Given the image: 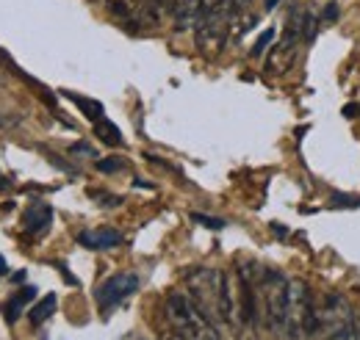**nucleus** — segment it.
<instances>
[{
    "label": "nucleus",
    "mask_w": 360,
    "mask_h": 340,
    "mask_svg": "<svg viewBox=\"0 0 360 340\" xmlns=\"http://www.w3.org/2000/svg\"><path fill=\"white\" fill-rule=\"evenodd\" d=\"M186 294L191 301L217 324L236 327V301H233V277L219 268H194L186 277Z\"/></svg>",
    "instance_id": "f257e3e1"
},
{
    "label": "nucleus",
    "mask_w": 360,
    "mask_h": 340,
    "mask_svg": "<svg viewBox=\"0 0 360 340\" xmlns=\"http://www.w3.org/2000/svg\"><path fill=\"white\" fill-rule=\"evenodd\" d=\"M167 318L172 329L186 340H222L217 324L191 301L188 294L175 291L167 296Z\"/></svg>",
    "instance_id": "f03ea898"
},
{
    "label": "nucleus",
    "mask_w": 360,
    "mask_h": 340,
    "mask_svg": "<svg viewBox=\"0 0 360 340\" xmlns=\"http://www.w3.org/2000/svg\"><path fill=\"white\" fill-rule=\"evenodd\" d=\"M319 332V313L314 296L302 280H288V299H285V324L283 335L288 340L314 338Z\"/></svg>",
    "instance_id": "7ed1b4c3"
},
{
    "label": "nucleus",
    "mask_w": 360,
    "mask_h": 340,
    "mask_svg": "<svg viewBox=\"0 0 360 340\" xmlns=\"http://www.w3.org/2000/svg\"><path fill=\"white\" fill-rule=\"evenodd\" d=\"M261 304H264V324L274 335H283V324H285V299H288V280L280 271L264 268L261 280Z\"/></svg>",
    "instance_id": "20e7f679"
},
{
    "label": "nucleus",
    "mask_w": 360,
    "mask_h": 340,
    "mask_svg": "<svg viewBox=\"0 0 360 340\" xmlns=\"http://www.w3.org/2000/svg\"><path fill=\"white\" fill-rule=\"evenodd\" d=\"M227 17L230 14H211L202 17V22L194 28L197 31V47L205 58H217L227 44Z\"/></svg>",
    "instance_id": "39448f33"
},
{
    "label": "nucleus",
    "mask_w": 360,
    "mask_h": 340,
    "mask_svg": "<svg viewBox=\"0 0 360 340\" xmlns=\"http://www.w3.org/2000/svg\"><path fill=\"white\" fill-rule=\"evenodd\" d=\"M139 288V277L136 274H114L108 277L100 288H97V304L103 310H111L117 307L122 299H128Z\"/></svg>",
    "instance_id": "423d86ee"
},
{
    "label": "nucleus",
    "mask_w": 360,
    "mask_h": 340,
    "mask_svg": "<svg viewBox=\"0 0 360 340\" xmlns=\"http://www.w3.org/2000/svg\"><path fill=\"white\" fill-rule=\"evenodd\" d=\"M316 313H319V332H324V335H330L333 329H338L341 324H347V321L355 318L349 301L344 296H335V294L333 296H324V304L316 307Z\"/></svg>",
    "instance_id": "0eeeda50"
},
{
    "label": "nucleus",
    "mask_w": 360,
    "mask_h": 340,
    "mask_svg": "<svg viewBox=\"0 0 360 340\" xmlns=\"http://www.w3.org/2000/svg\"><path fill=\"white\" fill-rule=\"evenodd\" d=\"M78 241H81L86 249H114V247H120V244H122V233L103 227V230L81 233V235H78Z\"/></svg>",
    "instance_id": "6e6552de"
},
{
    "label": "nucleus",
    "mask_w": 360,
    "mask_h": 340,
    "mask_svg": "<svg viewBox=\"0 0 360 340\" xmlns=\"http://www.w3.org/2000/svg\"><path fill=\"white\" fill-rule=\"evenodd\" d=\"M34 296H37V288H34V285H25L20 294H14L11 301H6V318H8V321H17L20 310H22V307H25Z\"/></svg>",
    "instance_id": "1a4fd4ad"
},
{
    "label": "nucleus",
    "mask_w": 360,
    "mask_h": 340,
    "mask_svg": "<svg viewBox=\"0 0 360 340\" xmlns=\"http://www.w3.org/2000/svg\"><path fill=\"white\" fill-rule=\"evenodd\" d=\"M56 313V296L50 294V296H45L37 307H31V313H28V318H31V324L34 327H42L47 318Z\"/></svg>",
    "instance_id": "9d476101"
},
{
    "label": "nucleus",
    "mask_w": 360,
    "mask_h": 340,
    "mask_svg": "<svg viewBox=\"0 0 360 340\" xmlns=\"http://www.w3.org/2000/svg\"><path fill=\"white\" fill-rule=\"evenodd\" d=\"M53 221V211L50 208H45V205H39L37 211L28 213V227L34 230V233H42V230H47V224Z\"/></svg>",
    "instance_id": "9b49d317"
},
{
    "label": "nucleus",
    "mask_w": 360,
    "mask_h": 340,
    "mask_svg": "<svg viewBox=\"0 0 360 340\" xmlns=\"http://www.w3.org/2000/svg\"><path fill=\"white\" fill-rule=\"evenodd\" d=\"M94 125H97V136H100L105 144H111V147H120V144H122V136H120V130L114 128L108 119H97Z\"/></svg>",
    "instance_id": "f8f14e48"
},
{
    "label": "nucleus",
    "mask_w": 360,
    "mask_h": 340,
    "mask_svg": "<svg viewBox=\"0 0 360 340\" xmlns=\"http://www.w3.org/2000/svg\"><path fill=\"white\" fill-rule=\"evenodd\" d=\"M327 340H358V321L352 318V321H347V324H341L338 329H333Z\"/></svg>",
    "instance_id": "ddd939ff"
},
{
    "label": "nucleus",
    "mask_w": 360,
    "mask_h": 340,
    "mask_svg": "<svg viewBox=\"0 0 360 340\" xmlns=\"http://www.w3.org/2000/svg\"><path fill=\"white\" fill-rule=\"evenodd\" d=\"M70 100H75V103L84 108V114L89 117L91 122L103 119V105H100V103H94V100H84V97H75V94H70Z\"/></svg>",
    "instance_id": "4468645a"
},
{
    "label": "nucleus",
    "mask_w": 360,
    "mask_h": 340,
    "mask_svg": "<svg viewBox=\"0 0 360 340\" xmlns=\"http://www.w3.org/2000/svg\"><path fill=\"white\" fill-rule=\"evenodd\" d=\"M191 221L202 224V227H211V230H222L225 221L222 218H214V216H202V213H191Z\"/></svg>",
    "instance_id": "2eb2a0df"
},
{
    "label": "nucleus",
    "mask_w": 360,
    "mask_h": 340,
    "mask_svg": "<svg viewBox=\"0 0 360 340\" xmlns=\"http://www.w3.org/2000/svg\"><path fill=\"white\" fill-rule=\"evenodd\" d=\"M271 39H274V31H271V28H266V31H264V34L258 37V42H255V47H252V55H261V53H264V50L269 47Z\"/></svg>",
    "instance_id": "dca6fc26"
},
{
    "label": "nucleus",
    "mask_w": 360,
    "mask_h": 340,
    "mask_svg": "<svg viewBox=\"0 0 360 340\" xmlns=\"http://www.w3.org/2000/svg\"><path fill=\"white\" fill-rule=\"evenodd\" d=\"M70 152H72V155H81V158H94V150H91L89 144H84V141H81V144H72Z\"/></svg>",
    "instance_id": "f3484780"
},
{
    "label": "nucleus",
    "mask_w": 360,
    "mask_h": 340,
    "mask_svg": "<svg viewBox=\"0 0 360 340\" xmlns=\"http://www.w3.org/2000/svg\"><path fill=\"white\" fill-rule=\"evenodd\" d=\"M97 169L100 171H117V169H122V161H117V158H111V161H97Z\"/></svg>",
    "instance_id": "a211bd4d"
},
{
    "label": "nucleus",
    "mask_w": 360,
    "mask_h": 340,
    "mask_svg": "<svg viewBox=\"0 0 360 340\" xmlns=\"http://www.w3.org/2000/svg\"><path fill=\"white\" fill-rule=\"evenodd\" d=\"M161 340H186V338H180L178 332H169V335H164Z\"/></svg>",
    "instance_id": "6ab92c4d"
},
{
    "label": "nucleus",
    "mask_w": 360,
    "mask_h": 340,
    "mask_svg": "<svg viewBox=\"0 0 360 340\" xmlns=\"http://www.w3.org/2000/svg\"><path fill=\"white\" fill-rule=\"evenodd\" d=\"M277 3H280V0H266V8H274Z\"/></svg>",
    "instance_id": "aec40b11"
},
{
    "label": "nucleus",
    "mask_w": 360,
    "mask_h": 340,
    "mask_svg": "<svg viewBox=\"0 0 360 340\" xmlns=\"http://www.w3.org/2000/svg\"><path fill=\"white\" fill-rule=\"evenodd\" d=\"M3 271H6V260L0 257V274H3Z\"/></svg>",
    "instance_id": "412c9836"
},
{
    "label": "nucleus",
    "mask_w": 360,
    "mask_h": 340,
    "mask_svg": "<svg viewBox=\"0 0 360 340\" xmlns=\"http://www.w3.org/2000/svg\"><path fill=\"white\" fill-rule=\"evenodd\" d=\"M358 340H360V321H358Z\"/></svg>",
    "instance_id": "4be33fe9"
},
{
    "label": "nucleus",
    "mask_w": 360,
    "mask_h": 340,
    "mask_svg": "<svg viewBox=\"0 0 360 340\" xmlns=\"http://www.w3.org/2000/svg\"><path fill=\"white\" fill-rule=\"evenodd\" d=\"M0 55H3V53H0Z\"/></svg>",
    "instance_id": "5701e85b"
}]
</instances>
